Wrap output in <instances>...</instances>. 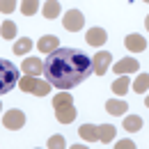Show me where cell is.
I'll return each mask as SVG.
<instances>
[{"instance_id": "1", "label": "cell", "mask_w": 149, "mask_h": 149, "mask_svg": "<svg viewBox=\"0 0 149 149\" xmlns=\"http://www.w3.org/2000/svg\"><path fill=\"white\" fill-rule=\"evenodd\" d=\"M92 60L78 48H55L44 62L46 80L57 90H71L92 76Z\"/></svg>"}, {"instance_id": "2", "label": "cell", "mask_w": 149, "mask_h": 149, "mask_svg": "<svg viewBox=\"0 0 149 149\" xmlns=\"http://www.w3.org/2000/svg\"><path fill=\"white\" fill-rule=\"evenodd\" d=\"M53 108H55V119L60 124H71L76 119V108H74V99H71V94L69 92H60L55 94V99H53Z\"/></svg>"}, {"instance_id": "3", "label": "cell", "mask_w": 149, "mask_h": 149, "mask_svg": "<svg viewBox=\"0 0 149 149\" xmlns=\"http://www.w3.org/2000/svg\"><path fill=\"white\" fill-rule=\"evenodd\" d=\"M19 85V69L9 60H0V94L12 92Z\"/></svg>"}, {"instance_id": "4", "label": "cell", "mask_w": 149, "mask_h": 149, "mask_svg": "<svg viewBox=\"0 0 149 149\" xmlns=\"http://www.w3.org/2000/svg\"><path fill=\"white\" fill-rule=\"evenodd\" d=\"M19 87L28 94H35V96H46L51 92V83L48 80H39L37 76H23V78H19Z\"/></svg>"}, {"instance_id": "5", "label": "cell", "mask_w": 149, "mask_h": 149, "mask_svg": "<svg viewBox=\"0 0 149 149\" xmlns=\"http://www.w3.org/2000/svg\"><path fill=\"white\" fill-rule=\"evenodd\" d=\"M2 124H5V129H9V131H19V129H23V124H25V115H23V110H19V108L7 110L5 117H2Z\"/></svg>"}, {"instance_id": "6", "label": "cell", "mask_w": 149, "mask_h": 149, "mask_svg": "<svg viewBox=\"0 0 149 149\" xmlns=\"http://www.w3.org/2000/svg\"><path fill=\"white\" fill-rule=\"evenodd\" d=\"M64 28L69 30V32H78L83 25H85V19H83V14L78 12V9H69L67 14H64Z\"/></svg>"}, {"instance_id": "7", "label": "cell", "mask_w": 149, "mask_h": 149, "mask_svg": "<svg viewBox=\"0 0 149 149\" xmlns=\"http://www.w3.org/2000/svg\"><path fill=\"white\" fill-rule=\"evenodd\" d=\"M110 53L108 51H99L96 55L92 57V69L96 76H103L106 71H108V67H110Z\"/></svg>"}, {"instance_id": "8", "label": "cell", "mask_w": 149, "mask_h": 149, "mask_svg": "<svg viewBox=\"0 0 149 149\" xmlns=\"http://www.w3.org/2000/svg\"><path fill=\"white\" fill-rule=\"evenodd\" d=\"M21 71L25 76H39L44 71V62H41L39 57H25V60L21 62Z\"/></svg>"}, {"instance_id": "9", "label": "cell", "mask_w": 149, "mask_h": 149, "mask_svg": "<svg viewBox=\"0 0 149 149\" xmlns=\"http://www.w3.org/2000/svg\"><path fill=\"white\" fill-rule=\"evenodd\" d=\"M57 44H60V39H57L55 35H46V37H41V39L37 41V48H39V53L48 55V53H53L55 48H60Z\"/></svg>"}, {"instance_id": "10", "label": "cell", "mask_w": 149, "mask_h": 149, "mask_svg": "<svg viewBox=\"0 0 149 149\" xmlns=\"http://www.w3.org/2000/svg\"><path fill=\"white\" fill-rule=\"evenodd\" d=\"M124 46L129 48L131 53H142L147 48V39L140 37V35H129V37L124 39Z\"/></svg>"}, {"instance_id": "11", "label": "cell", "mask_w": 149, "mask_h": 149, "mask_svg": "<svg viewBox=\"0 0 149 149\" xmlns=\"http://www.w3.org/2000/svg\"><path fill=\"white\" fill-rule=\"evenodd\" d=\"M138 69H140V64H138V60H133V57H124V60H119V62L112 67L115 74H133V71H138Z\"/></svg>"}, {"instance_id": "12", "label": "cell", "mask_w": 149, "mask_h": 149, "mask_svg": "<svg viewBox=\"0 0 149 149\" xmlns=\"http://www.w3.org/2000/svg\"><path fill=\"white\" fill-rule=\"evenodd\" d=\"M85 39H87V44H90V46H103V44H106V39H108V35H106V30H103V28H90Z\"/></svg>"}, {"instance_id": "13", "label": "cell", "mask_w": 149, "mask_h": 149, "mask_svg": "<svg viewBox=\"0 0 149 149\" xmlns=\"http://www.w3.org/2000/svg\"><path fill=\"white\" fill-rule=\"evenodd\" d=\"M78 133H80V138L87 140V142H96V140H99V129H96L94 124H83V126L78 129Z\"/></svg>"}, {"instance_id": "14", "label": "cell", "mask_w": 149, "mask_h": 149, "mask_svg": "<svg viewBox=\"0 0 149 149\" xmlns=\"http://www.w3.org/2000/svg\"><path fill=\"white\" fill-rule=\"evenodd\" d=\"M44 19L48 21H55L57 16H60V2L57 0H46V5H44Z\"/></svg>"}, {"instance_id": "15", "label": "cell", "mask_w": 149, "mask_h": 149, "mask_svg": "<svg viewBox=\"0 0 149 149\" xmlns=\"http://www.w3.org/2000/svg\"><path fill=\"white\" fill-rule=\"evenodd\" d=\"M106 110L110 112V115H124V112L129 110V106H126V101H119V99H108Z\"/></svg>"}, {"instance_id": "16", "label": "cell", "mask_w": 149, "mask_h": 149, "mask_svg": "<svg viewBox=\"0 0 149 149\" xmlns=\"http://www.w3.org/2000/svg\"><path fill=\"white\" fill-rule=\"evenodd\" d=\"M99 129V140L103 142V145H110V140L115 138V126L112 124H101V126H96Z\"/></svg>"}, {"instance_id": "17", "label": "cell", "mask_w": 149, "mask_h": 149, "mask_svg": "<svg viewBox=\"0 0 149 149\" xmlns=\"http://www.w3.org/2000/svg\"><path fill=\"white\" fill-rule=\"evenodd\" d=\"M124 129L131 131V133L140 131V129H142V119H140L138 115H126V117H124Z\"/></svg>"}, {"instance_id": "18", "label": "cell", "mask_w": 149, "mask_h": 149, "mask_svg": "<svg viewBox=\"0 0 149 149\" xmlns=\"http://www.w3.org/2000/svg\"><path fill=\"white\" fill-rule=\"evenodd\" d=\"M30 48H32V39L28 37H21L16 44H14V53L16 55H25V53H30Z\"/></svg>"}, {"instance_id": "19", "label": "cell", "mask_w": 149, "mask_h": 149, "mask_svg": "<svg viewBox=\"0 0 149 149\" xmlns=\"http://www.w3.org/2000/svg\"><path fill=\"white\" fill-rule=\"evenodd\" d=\"M39 9V0H23L21 2V14L23 16H32V14H37Z\"/></svg>"}, {"instance_id": "20", "label": "cell", "mask_w": 149, "mask_h": 149, "mask_svg": "<svg viewBox=\"0 0 149 149\" xmlns=\"http://www.w3.org/2000/svg\"><path fill=\"white\" fill-rule=\"evenodd\" d=\"M126 90H129V76H119L115 83H112V92L115 94H126Z\"/></svg>"}, {"instance_id": "21", "label": "cell", "mask_w": 149, "mask_h": 149, "mask_svg": "<svg viewBox=\"0 0 149 149\" xmlns=\"http://www.w3.org/2000/svg\"><path fill=\"white\" fill-rule=\"evenodd\" d=\"M0 35L5 39H14L16 37V25H14V21H5V23L0 25Z\"/></svg>"}, {"instance_id": "22", "label": "cell", "mask_w": 149, "mask_h": 149, "mask_svg": "<svg viewBox=\"0 0 149 149\" xmlns=\"http://www.w3.org/2000/svg\"><path fill=\"white\" fill-rule=\"evenodd\" d=\"M135 92H140V94H145L147 92V87H149V74H140L138 76V80H135Z\"/></svg>"}, {"instance_id": "23", "label": "cell", "mask_w": 149, "mask_h": 149, "mask_svg": "<svg viewBox=\"0 0 149 149\" xmlns=\"http://www.w3.org/2000/svg\"><path fill=\"white\" fill-rule=\"evenodd\" d=\"M16 9V0H0V12L2 14H12Z\"/></svg>"}, {"instance_id": "24", "label": "cell", "mask_w": 149, "mask_h": 149, "mask_svg": "<svg viewBox=\"0 0 149 149\" xmlns=\"http://www.w3.org/2000/svg\"><path fill=\"white\" fill-rule=\"evenodd\" d=\"M48 147H51V149L64 147V138H62V135H53V138H48Z\"/></svg>"}, {"instance_id": "25", "label": "cell", "mask_w": 149, "mask_h": 149, "mask_svg": "<svg viewBox=\"0 0 149 149\" xmlns=\"http://www.w3.org/2000/svg\"><path fill=\"white\" fill-rule=\"evenodd\" d=\"M133 147H135V145H133L131 140H119V142H117V147H115V149H133Z\"/></svg>"}, {"instance_id": "26", "label": "cell", "mask_w": 149, "mask_h": 149, "mask_svg": "<svg viewBox=\"0 0 149 149\" xmlns=\"http://www.w3.org/2000/svg\"><path fill=\"white\" fill-rule=\"evenodd\" d=\"M145 2H149V0H145Z\"/></svg>"}]
</instances>
